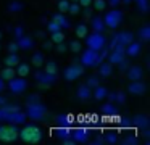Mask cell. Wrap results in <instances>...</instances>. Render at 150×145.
<instances>
[{
	"label": "cell",
	"instance_id": "obj_35",
	"mask_svg": "<svg viewBox=\"0 0 150 145\" xmlns=\"http://www.w3.org/2000/svg\"><path fill=\"white\" fill-rule=\"evenodd\" d=\"M92 8L95 10V11H103L105 8H107V0H92Z\"/></svg>",
	"mask_w": 150,
	"mask_h": 145
},
{
	"label": "cell",
	"instance_id": "obj_44",
	"mask_svg": "<svg viewBox=\"0 0 150 145\" xmlns=\"http://www.w3.org/2000/svg\"><path fill=\"white\" fill-rule=\"evenodd\" d=\"M86 84H87L91 89H94V87H97L98 84H100V79H98L97 76H91V77L87 79V82H86Z\"/></svg>",
	"mask_w": 150,
	"mask_h": 145
},
{
	"label": "cell",
	"instance_id": "obj_50",
	"mask_svg": "<svg viewBox=\"0 0 150 145\" xmlns=\"http://www.w3.org/2000/svg\"><path fill=\"white\" fill-rule=\"evenodd\" d=\"M121 3V0H107V5H110L111 8H118Z\"/></svg>",
	"mask_w": 150,
	"mask_h": 145
},
{
	"label": "cell",
	"instance_id": "obj_19",
	"mask_svg": "<svg viewBox=\"0 0 150 145\" xmlns=\"http://www.w3.org/2000/svg\"><path fill=\"white\" fill-rule=\"evenodd\" d=\"M102 139H103V144H116L120 139H118V131L115 129H108V131L102 132Z\"/></svg>",
	"mask_w": 150,
	"mask_h": 145
},
{
	"label": "cell",
	"instance_id": "obj_17",
	"mask_svg": "<svg viewBox=\"0 0 150 145\" xmlns=\"http://www.w3.org/2000/svg\"><path fill=\"white\" fill-rule=\"evenodd\" d=\"M53 134H55V137L58 139V140H66V139L71 137V129L68 127V126H57L55 129H53Z\"/></svg>",
	"mask_w": 150,
	"mask_h": 145
},
{
	"label": "cell",
	"instance_id": "obj_3",
	"mask_svg": "<svg viewBox=\"0 0 150 145\" xmlns=\"http://www.w3.org/2000/svg\"><path fill=\"white\" fill-rule=\"evenodd\" d=\"M86 45L87 48H92V50L98 52L102 50L103 47H107V39L102 32H92V34H87L86 35Z\"/></svg>",
	"mask_w": 150,
	"mask_h": 145
},
{
	"label": "cell",
	"instance_id": "obj_8",
	"mask_svg": "<svg viewBox=\"0 0 150 145\" xmlns=\"http://www.w3.org/2000/svg\"><path fill=\"white\" fill-rule=\"evenodd\" d=\"M82 74H84V66H82L81 63H73V64H69V66L65 69L63 76H65V79H66V81L73 82V81L79 79V77H81Z\"/></svg>",
	"mask_w": 150,
	"mask_h": 145
},
{
	"label": "cell",
	"instance_id": "obj_21",
	"mask_svg": "<svg viewBox=\"0 0 150 145\" xmlns=\"http://www.w3.org/2000/svg\"><path fill=\"white\" fill-rule=\"evenodd\" d=\"M91 29L94 32H103L105 31V23L100 16H91Z\"/></svg>",
	"mask_w": 150,
	"mask_h": 145
},
{
	"label": "cell",
	"instance_id": "obj_26",
	"mask_svg": "<svg viewBox=\"0 0 150 145\" xmlns=\"http://www.w3.org/2000/svg\"><path fill=\"white\" fill-rule=\"evenodd\" d=\"M4 63H5V66L15 68L18 63H20V57H18V53H10V52H8V55L4 58Z\"/></svg>",
	"mask_w": 150,
	"mask_h": 145
},
{
	"label": "cell",
	"instance_id": "obj_27",
	"mask_svg": "<svg viewBox=\"0 0 150 145\" xmlns=\"http://www.w3.org/2000/svg\"><path fill=\"white\" fill-rule=\"evenodd\" d=\"M15 71H16V76H21V77H26L28 74L31 73V68H29V64H26V63H18L16 66H15Z\"/></svg>",
	"mask_w": 150,
	"mask_h": 145
},
{
	"label": "cell",
	"instance_id": "obj_12",
	"mask_svg": "<svg viewBox=\"0 0 150 145\" xmlns=\"http://www.w3.org/2000/svg\"><path fill=\"white\" fill-rule=\"evenodd\" d=\"M127 90H129V93H132V95L140 97V95H144V93H145L147 87H145V84L142 82V79H139V81H131Z\"/></svg>",
	"mask_w": 150,
	"mask_h": 145
},
{
	"label": "cell",
	"instance_id": "obj_22",
	"mask_svg": "<svg viewBox=\"0 0 150 145\" xmlns=\"http://www.w3.org/2000/svg\"><path fill=\"white\" fill-rule=\"evenodd\" d=\"M79 100H89L92 98V89L87 86V84H82V86L78 87V92H76Z\"/></svg>",
	"mask_w": 150,
	"mask_h": 145
},
{
	"label": "cell",
	"instance_id": "obj_49",
	"mask_svg": "<svg viewBox=\"0 0 150 145\" xmlns=\"http://www.w3.org/2000/svg\"><path fill=\"white\" fill-rule=\"evenodd\" d=\"M68 50V45L65 44V42H60V44H57V52H60V53H63V52Z\"/></svg>",
	"mask_w": 150,
	"mask_h": 145
},
{
	"label": "cell",
	"instance_id": "obj_53",
	"mask_svg": "<svg viewBox=\"0 0 150 145\" xmlns=\"http://www.w3.org/2000/svg\"><path fill=\"white\" fill-rule=\"evenodd\" d=\"M92 144H98V145L103 144V139H102V132H98V135L94 139V140H92Z\"/></svg>",
	"mask_w": 150,
	"mask_h": 145
},
{
	"label": "cell",
	"instance_id": "obj_40",
	"mask_svg": "<svg viewBox=\"0 0 150 145\" xmlns=\"http://www.w3.org/2000/svg\"><path fill=\"white\" fill-rule=\"evenodd\" d=\"M137 142H139V134H134V135H129V137H124L121 140V144L123 145H134Z\"/></svg>",
	"mask_w": 150,
	"mask_h": 145
},
{
	"label": "cell",
	"instance_id": "obj_28",
	"mask_svg": "<svg viewBox=\"0 0 150 145\" xmlns=\"http://www.w3.org/2000/svg\"><path fill=\"white\" fill-rule=\"evenodd\" d=\"M31 63H33L36 68L44 66V63H45V58H44V53H42V52H36V53L31 57Z\"/></svg>",
	"mask_w": 150,
	"mask_h": 145
},
{
	"label": "cell",
	"instance_id": "obj_5",
	"mask_svg": "<svg viewBox=\"0 0 150 145\" xmlns=\"http://www.w3.org/2000/svg\"><path fill=\"white\" fill-rule=\"evenodd\" d=\"M18 134L20 129L15 124H8V126H0V142H15L18 140Z\"/></svg>",
	"mask_w": 150,
	"mask_h": 145
},
{
	"label": "cell",
	"instance_id": "obj_32",
	"mask_svg": "<svg viewBox=\"0 0 150 145\" xmlns=\"http://www.w3.org/2000/svg\"><path fill=\"white\" fill-rule=\"evenodd\" d=\"M23 8H24V5L20 0H11L8 3V11L10 13H20V11H23Z\"/></svg>",
	"mask_w": 150,
	"mask_h": 145
},
{
	"label": "cell",
	"instance_id": "obj_30",
	"mask_svg": "<svg viewBox=\"0 0 150 145\" xmlns=\"http://www.w3.org/2000/svg\"><path fill=\"white\" fill-rule=\"evenodd\" d=\"M74 34H76V37H78V39H84L86 35L89 34V28H87V24H84V23L78 24V26H76V29H74Z\"/></svg>",
	"mask_w": 150,
	"mask_h": 145
},
{
	"label": "cell",
	"instance_id": "obj_31",
	"mask_svg": "<svg viewBox=\"0 0 150 145\" xmlns=\"http://www.w3.org/2000/svg\"><path fill=\"white\" fill-rule=\"evenodd\" d=\"M139 40L140 42H149L150 40V26H142V28L139 29Z\"/></svg>",
	"mask_w": 150,
	"mask_h": 145
},
{
	"label": "cell",
	"instance_id": "obj_18",
	"mask_svg": "<svg viewBox=\"0 0 150 145\" xmlns=\"http://www.w3.org/2000/svg\"><path fill=\"white\" fill-rule=\"evenodd\" d=\"M16 44H18V47H20V50H31V48L34 47V39L31 37V35L24 34L23 37L16 39Z\"/></svg>",
	"mask_w": 150,
	"mask_h": 145
},
{
	"label": "cell",
	"instance_id": "obj_14",
	"mask_svg": "<svg viewBox=\"0 0 150 145\" xmlns=\"http://www.w3.org/2000/svg\"><path fill=\"white\" fill-rule=\"evenodd\" d=\"M124 58H126V53H124V50H120V48H113V50L108 52L107 61H108V63H111L113 66H116V64L120 63L121 60H124Z\"/></svg>",
	"mask_w": 150,
	"mask_h": 145
},
{
	"label": "cell",
	"instance_id": "obj_57",
	"mask_svg": "<svg viewBox=\"0 0 150 145\" xmlns=\"http://www.w3.org/2000/svg\"><path fill=\"white\" fill-rule=\"evenodd\" d=\"M121 2H124V3H126V5H129V3L132 2V0H121Z\"/></svg>",
	"mask_w": 150,
	"mask_h": 145
},
{
	"label": "cell",
	"instance_id": "obj_39",
	"mask_svg": "<svg viewBox=\"0 0 150 145\" xmlns=\"http://www.w3.org/2000/svg\"><path fill=\"white\" fill-rule=\"evenodd\" d=\"M68 48L73 52V53H79V52L82 50V44L79 40H71V42H69V45H68Z\"/></svg>",
	"mask_w": 150,
	"mask_h": 145
},
{
	"label": "cell",
	"instance_id": "obj_47",
	"mask_svg": "<svg viewBox=\"0 0 150 145\" xmlns=\"http://www.w3.org/2000/svg\"><path fill=\"white\" fill-rule=\"evenodd\" d=\"M116 66L120 68V71H123V73H124V71H126L127 68H129V63H127V60H126V58H124V60H121L120 63L116 64Z\"/></svg>",
	"mask_w": 150,
	"mask_h": 145
},
{
	"label": "cell",
	"instance_id": "obj_6",
	"mask_svg": "<svg viewBox=\"0 0 150 145\" xmlns=\"http://www.w3.org/2000/svg\"><path fill=\"white\" fill-rule=\"evenodd\" d=\"M7 82H8V90H10L13 95H20V93H23L24 90L28 89V81H26V77L15 76V77H11L10 81H7Z\"/></svg>",
	"mask_w": 150,
	"mask_h": 145
},
{
	"label": "cell",
	"instance_id": "obj_41",
	"mask_svg": "<svg viewBox=\"0 0 150 145\" xmlns=\"http://www.w3.org/2000/svg\"><path fill=\"white\" fill-rule=\"evenodd\" d=\"M137 8H139L140 13H147L149 11V0H136Z\"/></svg>",
	"mask_w": 150,
	"mask_h": 145
},
{
	"label": "cell",
	"instance_id": "obj_1",
	"mask_svg": "<svg viewBox=\"0 0 150 145\" xmlns=\"http://www.w3.org/2000/svg\"><path fill=\"white\" fill-rule=\"evenodd\" d=\"M42 137H44V132L39 126L26 124V122H24L23 129H21L20 134H18V139H21V140L26 142V144H39V142L42 140Z\"/></svg>",
	"mask_w": 150,
	"mask_h": 145
},
{
	"label": "cell",
	"instance_id": "obj_58",
	"mask_svg": "<svg viewBox=\"0 0 150 145\" xmlns=\"http://www.w3.org/2000/svg\"><path fill=\"white\" fill-rule=\"evenodd\" d=\"M0 40H2V31H0Z\"/></svg>",
	"mask_w": 150,
	"mask_h": 145
},
{
	"label": "cell",
	"instance_id": "obj_13",
	"mask_svg": "<svg viewBox=\"0 0 150 145\" xmlns=\"http://www.w3.org/2000/svg\"><path fill=\"white\" fill-rule=\"evenodd\" d=\"M140 50H142V44H140V42H137V40H132L131 44L126 45L124 53H126L127 58H136V57H139Z\"/></svg>",
	"mask_w": 150,
	"mask_h": 145
},
{
	"label": "cell",
	"instance_id": "obj_4",
	"mask_svg": "<svg viewBox=\"0 0 150 145\" xmlns=\"http://www.w3.org/2000/svg\"><path fill=\"white\" fill-rule=\"evenodd\" d=\"M102 19H103V23H105V28L116 29L118 26L121 24V21H123V13L118 8H111L110 11L105 13V16Z\"/></svg>",
	"mask_w": 150,
	"mask_h": 145
},
{
	"label": "cell",
	"instance_id": "obj_16",
	"mask_svg": "<svg viewBox=\"0 0 150 145\" xmlns=\"http://www.w3.org/2000/svg\"><path fill=\"white\" fill-rule=\"evenodd\" d=\"M132 124L136 126L137 129L144 131V129H149L150 119H149V116H145V115H137V116H134V118H132Z\"/></svg>",
	"mask_w": 150,
	"mask_h": 145
},
{
	"label": "cell",
	"instance_id": "obj_2",
	"mask_svg": "<svg viewBox=\"0 0 150 145\" xmlns=\"http://www.w3.org/2000/svg\"><path fill=\"white\" fill-rule=\"evenodd\" d=\"M26 116L33 121H44L47 116V106L42 102L26 103Z\"/></svg>",
	"mask_w": 150,
	"mask_h": 145
},
{
	"label": "cell",
	"instance_id": "obj_54",
	"mask_svg": "<svg viewBox=\"0 0 150 145\" xmlns=\"http://www.w3.org/2000/svg\"><path fill=\"white\" fill-rule=\"evenodd\" d=\"M78 3H79L81 6H91L92 0H78Z\"/></svg>",
	"mask_w": 150,
	"mask_h": 145
},
{
	"label": "cell",
	"instance_id": "obj_38",
	"mask_svg": "<svg viewBox=\"0 0 150 145\" xmlns=\"http://www.w3.org/2000/svg\"><path fill=\"white\" fill-rule=\"evenodd\" d=\"M113 103L115 105H124V103H126V95H124V92H115Z\"/></svg>",
	"mask_w": 150,
	"mask_h": 145
},
{
	"label": "cell",
	"instance_id": "obj_25",
	"mask_svg": "<svg viewBox=\"0 0 150 145\" xmlns=\"http://www.w3.org/2000/svg\"><path fill=\"white\" fill-rule=\"evenodd\" d=\"M16 76V71H15V68H11V66H5L4 69H0V77L7 82V81H10L11 77H15Z\"/></svg>",
	"mask_w": 150,
	"mask_h": 145
},
{
	"label": "cell",
	"instance_id": "obj_20",
	"mask_svg": "<svg viewBox=\"0 0 150 145\" xmlns=\"http://www.w3.org/2000/svg\"><path fill=\"white\" fill-rule=\"evenodd\" d=\"M97 68H98V74H100L102 77H108V76L113 74V64L105 61V60L102 61V63H98Z\"/></svg>",
	"mask_w": 150,
	"mask_h": 145
},
{
	"label": "cell",
	"instance_id": "obj_36",
	"mask_svg": "<svg viewBox=\"0 0 150 145\" xmlns=\"http://www.w3.org/2000/svg\"><path fill=\"white\" fill-rule=\"evenodd\" d=\"M79 11H81V5H79L78 2H69V6H68V13L69 15H79Z\"/></svg>",
	"mask_w": 150,
	"mask_h": 145
},
{
	"label": "cell",
	"instance_id": "obj_59",
	"mask_svg": "<svg viewBox=\"0 0 150 145\" xmlns=\"http://www.w3.org/2000/svg\"><path fill=\"white\" fill-rule=\"evenodd\" d=\"M69 2H78V0H69Z\"/></svg>",
	"mask_w": 150,
	"mask_h": 145
},
{
	"label": "cell",
	"instance_id": "obj_46",
	"mask_svg": "<svg viewBox=\"0 0 150 145\" xmlns=\"http://www.w3.org/2000/svg\"><path fill=\"white\" fill-rule=\"evenodd\" d=\"M18 50H20V47H18L16 40L8 44V52H10V53H18Z\"/></svg>",
	"mask_w": 150,
	"mask_h": 145
},
{
	"label": "cell",
	"instance_id": "obj_11",
	"mask_svg": "<svg viewBox=\"0 0 150 145\" xmlns=\"http://www.w3.org/2000/svg\"><path fill=\"white\" fill-rule=\"evenodd\" d=\"M26 119H28L26 113H23L21 110H18V111L8 113V115H7V119H5V121H8L10 124L18 126V124H24V122H26Z\"/></svg>",
	"mask_w": 150,
	"mask_h": 145
},
{
	"label": "cell",
	"instance_id": "obj_29",
	"mask_svg": "<svg viewBox=\"0 0 150 145\" xmlns=\"http://www.w3.org/2000/svg\"><path fill=\"white\" fill-rule=\"evenodd\" d=\"M116 111H118V108L113 102H108L102 106V115H105V116H113Z\"/></svg>",
	"mask_w": 150,
	"mask_h": 145
},
{
	"label": "cell",
	"instance_id": "obj_15",
	"mask_svg": "<svg viewBox=\"0 0 150 145\" xmlns=\"http://www.w3.org/2000/svg\"><path fill=\"white\" fill-rule=\"evenodd\" d=\"M126 76L129 81H139L144 77V68L142 66H131L126 69Z\"/></svg>",
	"mask_w": 150,
	"mask_h": 145
},
{
	"label": "cell",
	"instance_id": "obj_37",
	"mask_svg": "<svg viewBox=\"0 0 150 145\" xmlns=\"http://www.w3.org/2000/svg\"><path fill=\"white\" fill-rule=\"evenodd\" d=\"M52 39L50 40L53 42V44H60V42H65V34H63L62 31H57V32H52Z\"/></svg>",
	"mask_w": 150,
	"mask_h": 145
},
{
	"label": "cell",
	"instance_id": "obj_33",
	"mask_svg": "<svg viewBox=\"0 0 150 145\" xmlns=\"http://www.w3.org/2000/svg\"><path fill=\"white\" fill-rule=\"evenodd\" d=\"M53 122H55V126H68L69 124V116L65 115V113L57 115L55 118H53Z\"/></svg>",
	"mask_w": 150,
	"mask_h": 145
},
{
	"label": "cell",
	"instance_id": "obj_24",
	"mask_svg": "<svg viewBox=\"0 0 150 145\" xmlns=\"http://www.w3.org/2000/svg\"><path fill=\"white\" fill-rule=\"evenodd\" d=\"M52 19H53V21H55L62 29H68V28H69V21H68V18L65 16V13H60V11H58L57 15L52 16Z\"/></svg>",
	"mask_w": 150,
	"mask_h": 145
},
{
	"label": "cell",
	"instance_id": "obj_7",
	"mask_svg": "<svg viewBox=\"0 0 150 145\" xmlns=\"http://www.w3.org/2000/svg\"><path fill=\"white\" fill-rule=\"evenodd\" d=\"M36 82L40 89H49L57 82V76L55 74H49L45 71H39V73H36Z\"/></svg>",
	"mask_w": 150,
	"mask_h": 145
},
{
	"label": "cell",
	"instance_id": "obj_10",
	"mask_svg": "<svg viewBox=\"0 0 150 145\" xmlns=\"http://www.w3.org/2000/svg\"><path fill=\"white\" fill-rule=\"evenodd\" d=\"M71 137L74 139L76 144H86V142H89L91 131H89V129H84V127L71 129Z\"/></svg>",
	"mask_w": 150,
	"mask_h": 145
},
{
	"label": "cell",
	"instance_id": "obj_9",
	"mask_svg": "<svg viewBox=\"0 0 150 145\" xmlns=\"http://www.w3.org/2000/svg\"><path fill=\"white\" fill-rule=\"evenodd\" d=\"M79 63L82 64V66H97V52L92 50V48H87L86 52H82L81 55V61Z\"/></svg>",
	"mask_w": 150,
	"mask_h": 145
},
{
	"label": "cell",
	"instance_id": "obj_51",
	"mask_svg": "<svg viewBox=\"0 0 150 145\" xmlns=\"http://www.w3.org/2000/svg\"><path fill=\"white\" fill-rule=\"evenodd\" d=\"M42 47H44V50H50V48L53 47V42L52 40H44Z\"/></svg>",
	"mask_w": 150,
	"mask_h": 145
},
{
	"label": "cell",
	"instance_id": "obj_43",
	"mask_svg": "<svg viewBox=\"0 0 150 145\" xmlns=\"http://www.w3.org/2000/svg\"><path fill=\"white\" fill-rule=\"evenodd\" d=\"M47 31H49L50 34H52V32H57V31H63V29L60 28V26H58V24H57V23H55V21H53V19H52V21H49V23H47Z\"/></svg>",
	"mask_w": 150,
	"mask_h": 145
},
{
	"label": "cell",
	"instance_id": "obj_60",
	"mask_svg": "<svg viewBox=\"0 0 150 145\" xmlns=\"http://www.w3.org/2000/svg\"><path fill=\"white\" fill-rule=\"evenodd\" d=\"M134 2H136V0H134Z\"/></svg>",
	"mask_w": 150,
	"mask_h": 145
},
{
	"label": "cell",
	"instance_id": "obj_52",
	"mask_svg": "<svg viewBox=\"0 0 150 145\" xmlns=\"http://www.w3.org/2000/svg\"><path fill=\"white\" fill-rule=\"evenodd\" d=\"M91 16H92V10L89 8V6H84V18L91 19Z\"/></svg>",
	"mask_w": 150,
	"mask_h": 145
},
{
	"label": "cell",
	"instance_id": "obj_55",
	"mask_svg": "<svg viewBox=\"0 0 150 145\" xmlns=\"http://www.w3.org/2000/svg\"><path fill=\"white\" fill-rule=\"evenodd\" d=\"M5 87H7V82H5V81L2 79V77H0V93H2V92L5 90Z\"/></svg>",
	"mask_w": 150,
	"mask_h": 145
},
{
	"label": "cell",
	"instance_id": "obj_42",
	"mask_svg": "<svg viewBox=\"0 0 150 145\" xmlns=\"http://www.w3.org/2000/svg\"><path fill=\"white\" fill-rule=\"evenodd\" d=\"M60 13H68V6H69V0H58L57 3Z\"/></svg>",
	"mask_w": 150,
	"mask_h": 145
},
{
	"label": "cell",
	"instance_id": "obj_34",
	"mask_svg": "<svg viewBox=\"0 0 150 145\" xmlns=\"http://www.w3.org/2000/svg\"><path fill=\"white\" fill-rule=\"evenodd\" d=\"M44 71L49 74H55L58 73V64L55 63V61H47V63H44Z\"/></svg>",
	"mask_w": 150,
	"mask_h": 145
},
{
	"label": "cell",
	"instance_id": "obj_45",
	"mask_svg": "<svg viewBox=\"0 0 150 145\" xmlns=\"http://www.w3.org/2000/svg\"><path fill=\"white\" fill-rule=\"evenodd\" d=\"M13 35H15V39L23 37V35H24V28H23V26H15V29H13Z\"/></svg>",
	"mask_w": 150,
	"mask_h": 145
},
{
	"label": "cell",
	"instance_id": "obj_48",
	"mask_svg": "<svg viewBox=\"0 0 150 145\" xmlns=\"http://www.w3.org/2000/svg\"><path fill=\"white\" fill-rule=\"evenodd\" d=\"M34 102H42V100H40V97L37 95V93L29 95V97H28V100H26V103H34Z\"/></svg>",
	"mask_w": 150,
	"mask_h": 145
},
{
	"label": "cell",
	"instance_id": "obj_56",
	"mask_svg": "<svg viewBox=\"0 0 150 145\" xmlns=\"http://www.w3.org/2000/svg\"><path fill=\"white\" fill-rule=\"evenodd\" d=\"M7 102H8V100H7V97H5V95H0V106H2V105H5Z\"/></svg>",
	"mask_w": 150,
	"mask_h": 145
},
{
	"label": "cell",
	"instance_id": "obj_23",
	"mask_svg": "<svg viewBox=\"0 0 150 145\" xmlns=\"http://www.w3.org/2000/svg\"><path fill=\"white\" fill-rule=\"evenodd\" d=\"M107 93H108V89L105 86H100V84H98L97 87H94V89H92V97H94L97 102L107 98Z\"/></svg>",
	"mask_w": 150,
	"mask_h": 145
}]
</instances>
